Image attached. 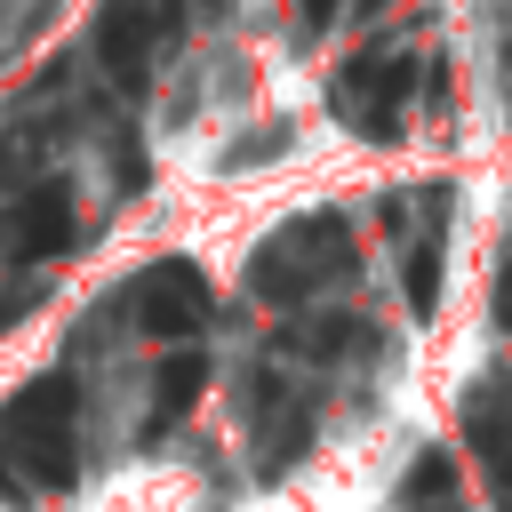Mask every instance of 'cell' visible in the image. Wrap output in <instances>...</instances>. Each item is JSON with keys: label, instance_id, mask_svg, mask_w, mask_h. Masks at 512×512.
Listing matches in <instances>:
<instances>
[{"label": "cell", "instance_id": "obj_1", "mask_svg": "<svg viewBox=\"0 0 512 512\" xmlns=\"http://www.w3.org/2000/svg\"><path fill=\"white\" fill-rule=\"evenodd\" d=\"M352 272H360V256H352V224H344L336 208L288 216V224L256 248V264H248V280H256L264 304H304V296H320V288H336V280H352Z\"/></svg>", "mask_w": 512, "mask_h": 512}, {"label": "cell", "instance_id": "obj_2", "mask_svg": "<svg viewBox=\"0 0 512 512\" xmlns=\"http://www.w3.org/2000/svg\"><path fill=\"white\" fill-rule=\"evenodd\" d=\"M72 408H80L72 376H40L16 400H0V456H16L32 488H64L80 472V456H72Z\"/></svg>", "mask_w": 512, "mask_h": 512}, {"label": "cell", "instance_id": "obj_3", "mask_svg": "<svg viewBox=\"0 0 512 512\" xmlns=\"http://www.w3.org/2000/svg\"><path fill=\"white\" fill-rule=\"evenodd\" d=\"M160 40H176V0H104L96 8V64L112 72V88L144 96Z\"/></svg>", "mask_w": 512, "mask_h": 512}, {"label": "cell", "instance_id": "obj_4", "mask_svg": "<svg viewBox=\"0 0 512 512\" xmlns=\"http://www.w3.org/2000/svg\"><path fill=\"white\" fill-rule=\"evenodd\" d=\"M408 88H416V64L368 48V56H352V64L328 80V112L384 144V136H400V96H408Z\"/></svg>", "mask_w": 512, "mask_h": 512}, {"label": "cell", "instance_id": "obj_5", "mask_svg": "<svg viewBox=\"0 0 512 512\" xmlns=\"http://www.w3.org/2000/svg\"><path fill=\"white\" fill-rule=\"evenodd\" d=\"M128 304H136L144 336H168V344H176V336H200V328H208V272H200L192 256H160V264L136 272Z\"/></svg>", "mask_w": 512, "mask_h": 512}, {"label": "cell", "instance_id": "obj_6", "mask_svg": "<svg viewBox=\"0 0 512 512\" xmlns=\"http://www.w3.org/2000/svg\"><path fill=\"white\" fill-rule=\"evenodd\" d=\"M72 224H80V216H72V192L48 176V184H32V192L0 216V256H8V264H48V256L72 248Z\"/></svg>", "mask_w": 512, "mask_h": 512}, {"label": "cell", "instance_id": "obj_7", "mask_svg": "<svg viewBox=\"0 0 512 512\" xmlns=\"http://www.w3.org/2000/svg\"><path fill=\"white\" fill-rule=\"evenodd\" d=\"M464 432H472V448H480L488 480L512 496V392H504V384L472 392V400H464Z\"/></svg>", "mask_w": 512, "mask_h": 512}, {"label": "cell", "instance_id": "obj_8", "mask_svg": "<svg viewBox=\"0 0 512 512\" xmlns=\"http://www.w3.org/2000/svg\"><path fill=\"white\" fill-rule=\"evenodd\" d=\"M256 384H264V392H256V416H264V432H256V440H264L256 464H264V472H288V464L312 448V408H280L272 376H256Z\"/></svg>", "mask_w": 512, "mask_h": 512}, {"label": "cell", "instance_id": "obj_9", "mask_svg": "<svg viewBox=\"0 0 512 512\" xmlns=\"http://www.w3.org/2000/svg\"><path fill=\"white\" fill-rule=\"evenodd\" d=\"M272 344H280L288 360H344V352L368 344V328H360L352 312H312V320H288Z\"/></svg>", "mask_w": 512, "mask_h": 512}, {"label": "cell", "instance_id": "obj_10", "mask_svg": "<svg viewBox=\"0 0 512 512\" xmlns=\"http://www.w3.org/2000/svg\"><path fill=\"white\" fill-rule=\"evenodd\" d=\"M208 392V360L200 352H176L160 376H152V416H144V440H160V432H176L184 424V408Z\"/></svg>", "mask_w": 512, "mask_h": 512}, {"label": "cell", "instance_id": "obj_11", "mask_svg": "<svg viewBox=\"0 0 512 512\" xmlns=\"http://www.w3.org/2000/svg\"><path fill=\"white\" fill-rule=\"evenodd\" d=\"M400 504H408V512H464L456 456H448V448H424V456L400 472Z\"/></svg>", "mask_w": 512, "mask_h": 512}, {"label": "cell", "instance_id": "obj_12", "mask_svg": "<svg viewBox=\"0 0 512 512\" xmlns=\"http://www.w3.org/2000/svg\"><path fill=\"white\" fill-rule=\"evenodd\" d=\"M400 288H408V304H416V312H432V296H440V240H416V248H408Z\"/></svg>", "mask_w": 512, "mask_h": 512}, {"label": "cell", "instance_id": "obj_13", "mask_svg": "<svg viewBox=\"0 0 512 512\" xmlns=\"http://www.w3.org/2000/svg\"><path fill=\"white\" fill-rule=\"evenodd\" d=\"M40 296H48V280H40V272H24V280H8V288H0V336H8V328H16V320H24L32 304H40Z\"/></svg>", "mask_w": 512, "mask_h": 512}, {"label": "cell", "instance_id": "obj_14", "mask_svg": "<svg viewBox=\"0 0 512 512\" xmlns=\"http://www.w3.org/2000/svg\"><path fill=\"white\" fill-rule=\"evenodd\" d=\"M496 320L512 328V256H504V280H496Z\"/></svg>", "mask_w": 512, "mask_h": 512}, {"label": "cell", "instance_id": "obj_15", "mask_svg": "<svg viewBox=\"0 0 512 512\" xmlns=\"http://www.w3.org/2000/svg\"><path fill=\"white\" fill-rule=\"evenodd\" d=\"M336 8H344V0H304V24H328Z\"/></svg>", "mask_w": 512, "mask_h": 512}, {"label": "cell", "instance_id": "obj_16", "mask_svg": "<svg viewBox=\"0 0 512 512\" xmlns=\"http://www.w3.org/2000/svg\"><path fill=\"white\" fill-rule=\"evenodd\" d=\"M0 496H32V480H24V472H8V464H0Z\"/></svg>", "mask_w": 512, "mask_h": 512}, {"label": "cell", "instance_id": "obj_17", "mask_svg": "<svg viewBox=\"0 0 512 512\" xmlns=\"http://www.w3.org/2000/svg\"><path fill=\"white\" fill-rule=\"evenodd\" d=\"M352 8H384V0H352Z\"/></svg>", "mask_w": 512, "mask_h": 512}, {"label": "cell", "instance_id": "obj_18", "mask_svg": "<svg viewBox=\"0 0 512 512\" xmlns=\"http://www.w3.org/2000/svg\"><path fill=\"white\" fill-rule=\"evenodd\" d=\"M200 8H224V0H200Z\"/></svg>", "mask_w": 512, "mask_h": 512}]
</instances>
